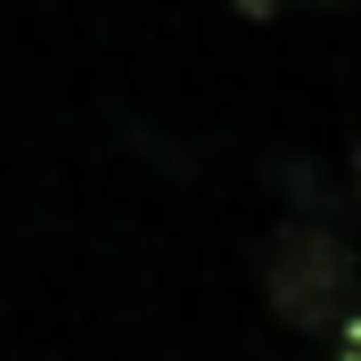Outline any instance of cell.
Returning a JSON list of instances; mask_svg holds the SVG:
<instances>
[{
  "label": "cell",
  "mask_w": 361,
  "mask_h": 361,
  "mask_svg": "<svg viewBox=\"0 0 361 361\" xmlns=\"http://www.w3.org/2000/svg\"><path fill=\"white\" fill-rule=\"evenodd\" d=\"M255 279H263L271 320L312 345L361 312V255L345 230H320V222H279L271 247L255 255Z\"/></svg>",
  "instance_id": "obj_1"
},
{
  "label": "cell",
  "mask_w": 361,
  "mask_h": 361,
  "mask_svg": "<svg viewBox=\"0 0 361 361\" xmlns=\"http://www.w3.org/2000/svg\"><path fill=\"white\" fill-rule=\"evenodd\" d=\"M271 189L288 197V222H320V230H345V197L320 180V164H304V157H279L271 164Z\"/></svg>",
  "instance_id": "obj_2"
},
{
  "label": "cell",
  "mask_w": 361,
  "mask_h": 361,
  "mask_svg": "<svg viewBox=\"0 0 361 361\" xmlns=\"http://www.w3.org/2000/svg\"><path fill=\"white\" fill-rule=\"evenodd\" d=\"M320 353H329V361H361V312L345 320V329H329V337H320Z\"/></svg>",
  "instance_id": "obj_3"
},
{
  "label": "cell",
  "mask_w": 361,
  "mask_h": 361,
  "mask_svg": "<svg viewBox=\"0 0 361 361\" xmlns=\"http://www.w3.org/2000/svg\"><path fill=\"white\" fill-rule=\"evenodd\" d=\"M230 8H238V17H279L288 0H230Z\"/></svg>",
  "instance_id": "obj_4"
},
{
  "label": "cell",
  "mask_w": 361,
  "mask_h": 361,
  "mask_svg": "<svg viewBox=\"0 0 361 361\" xmlns=\"http://www.w3.org/2000/svg\"><path fill=\"white\" fill-rule=\"evenodd\" d=\"M345 197H353V214H361V140H353V189H345Z\"/></svg>",
  "instance_id": "obj_5"
}]
</instances>
